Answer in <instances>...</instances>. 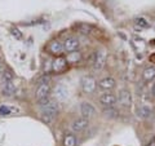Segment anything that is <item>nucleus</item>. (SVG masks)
Returning a JSON list of instances; mask_svg holds the SVG:
<instances>
[{"instance_id":"f257e3e1","label":"nucleus","mask_w":155,"mask_h":146,"mask_svg":"<svg viewBox=\"0 0 155 146\" xmlns=\"http://www.w3.org/2000/svg\"><path fill=\"white\" fill-rule=\"evenodd\" d=\"M58 113V106L54 101H48L47 104L41 105V119L44 123H52Z\"/></svg>"},{"instance_id":"f03ea898","label":"nucleus","mask_w":155,"mask_h":146,"mask_svg":"<svg viewBox=\"0 0 155 146\" xmlns=\"http://www.w3.org/2000/svg\"><path fill=\"white\" fill-rule=\"evenodd\" d=\"M49 95H51V84L49 83H41L36 88L35 97L36 100L40 102V105H44L49 101Z\"/></svg>"},{"instance_id":"7ed1b4c3","label":"nucleus","mask_w":155,"mask_h":146,"mask_svg":"<svg viewBox=\"0 0 155 146\" xmlns=\"http://www.w3.org/2000/svg\"><path fill=\"white\" fill-rule=\"evenodd\" d=\"M96 87H97V81L93 76L85 75L81 78V89H83L85 93H93L96 91Z\"/></svg>"},{"instance_id":"20e7f679","label":"nucleus","mask_w":155,"mask_h":146,"mask_svg":"<svg viewBox=\"0 0 155 146\" xmlns=\"http://www.w3.org/2000/svg\"><path fill=\"white\" fill-rule=\"evenodd\" d=\"M67 67H69V64H67L66 58L65 57H57L54 61L52 62V71L57 72V74H62V72H65L67 70Z\"/></svg>"},{"instance_id":"39448f33","label":"nucleus","mask_w":155,"mask_h":146,"mask_svg":"<svg viewBox=\"0 0 155 146\" xmlns=\"http://www.w3.org/2000/svg\"><path fill=\"white\" fill-rule=\"evenodd\" d=\"M105 64H106V52L104 49L97 51L94 53V60H93V67H94V70H97V71L102 70Z\"/></svg>"},{"instance_id":"423d86ee","label":"nucleus","mask_w":155,"mask_h":146,"mask_svg":"<svg viewBox=\"0 0 155 146\" xmlns=\"http://www.w3.org/2000/svg\"><path fill=\"white\" fill-rule=\"evenodd\" d=\"M119 101V104L123 106V108H129L132 105V96H130V92L128 89H122L119 92V98H116Z\"/></svg>"},{"instance_id":"0eeeda50","label":"nucleus","mask_w":155,"mask_h":146,"mask_svg":"<svg viewBox=\"0 0 155 146\" xmlns=\"http://www.w3.org/2000/svg\"><path fill=\"white\" fill-rule=\"evenodd\" d=\"M79 45H80V43L76 38H67L64 43V51L67 53L75 52V51L79 49Z\"/></svg>"},{"instance_id":"6e6552de","label":"nucleus","mask_w":155,"mask_h":146,"mask_svg":"<svg viewBox=\"0 0 155 146\" xmlns=\"http://www.w3.org/2000/svg\"><path fill=\"white\" fill-rule=\"evenodd\" d=\"M48 51H49L51 55L60 57L62 53H64V44L58 40H53L49 43V45H48Z\"/></svg>"},{"instance_id":"1a4fd4ad","label":"nucleus","mask_w":155,"mask_h":146,"mask_svg":"<svg viewBox=\"0 0 155 146\" xmlns=\"http://www.w3.org/2000/svg\"><path fill=\"white\" fill-rule=\"evenodd\" d=\"M88 125H89V119H87V118H79V119H76L74 123H72L71 125V128L74 132H83V131L85 128H88Z\"/></svg>"},{"instance_id":"9d476101","label":"nucleus","mask_w":155,"mask_h":146,"mask_svg":"<svg viewBox=\"0 0 155 146\" xmlns=\"http://www.w3.org/2000/svg\"><path fill=\"white\" fill-rule=\"evenodd\" d=\"M80 111H81V115H83V118L89 119L91 116L94 114V108L89 104V102H83L81 106H80Z\"/></svg>"},{"instance_id":"9b49d317","label":"nucleus","mask_w":155,"mask_h":146,"mask_svg":"<svg viewBox=\"0 0 155 146\" xmlns=\"http://www.w3.org/2000/svg\"><path fill=\"white\" fill-rule=\"evenodd\" d=\"M100 102L105 106V108L106 106H114L115 102H116V97L113 93H105L100 97Z\"/></svg>"},{"instance_id":"f8f14e48","label":"nucleus","mask_w":155,"mask_h":146,"mask_svg":"<svg viewBox=\"0 0 155 146\" xmlns=\"http://www.w3.org/2000/svg\"><path fill=\"white\" fill-rule=\"evenodd\" d=\"M115 84L116 83L113 78H104V79L100 80V83H98L100 88L104 91H111L113 88H115Z\"/></svg>"},{"instance_id":"ddd939ff","label":"nucleus","mask_w":155,"mask_h":146,"mask_svg":"<svg viewBox=\"0 0 155 146\" xmlns=\"http://www.w3.org/2000/svg\"><path fill=\"white\" fill-rule=\"evenodd\" d=\"M14 92H16V85H14L13 80L12 81H5V84L3 87V95L7 96V97H11L14 95Z\"/></svg>"},{"instance_id":"4468645a","label":"nucleus","mask_w":155,"mask_h":146,"mask_svg":"<svg viewBox=\"0 0 155 146\" xmlns=\"http://www.w3.org/2000/svg\"><path fill=\"white\" fill-rule=\"evenodd\" d=\"M142 78H143L145 81L153 80L154 78H155V66H149V67H146V69L143 70V72H142Z\"/></svg>"},{"instance_id":"2eb2a0df","label":"nucleus","mask_w":155,"mask_h":146,"mask_svg":"<svg viewBox=\"0 0 155 146\" xmlns=\"http://www.w3.org/2000/svg\"><path fill=\"white\" fill-rule=\"evenodd\" d=\"M81 60V55H80V52H70L69 55H67V58H66V61H67V64H78Z\"/></svg>"},{"instance_id":"dca6fc26","label":"nucleus","mask_w":155,"mask_h":146,"mask_svg":"<svg viewBox=\"0 0 155 146\" xmlns=\"http://www.w3.org/2000/svg\"><path fill=\"white\" fill-rule=\"evenodd\" d=\"M104 114L105 116H107V118H111V119H115V118H118V110L114 109L113 106H106V108L104 109Z\"/></svg>"},{"instance_id":"f3484780","label":"nucleus","mask_w":155,"mask_h":146,"mask_svg":"<svg viewBox=\"0 0 155 146\" xmlns=\"http://www.w3.org/2000/svg\"><path fill=\"white\" fill-rule=\"evenodd\" d=\"M151 109L149 108V106H145V105H142V106H140V108L137 109V114H138V116H142V118H147V116H150L151 115Z\"/></svg>"},{"instance_id":"a211bd4d","label":"nucleus","mask_w":155,"mask_h":146,"mask_svg":"<svg viewBox=\"0 0 155 146\" xmlns=\"http://www.w3.org/2000/svg\"><path fill=\"white\" fill-rule=\"evenodd\" d=\"M64 146H76V138L74 134H66L64 138Z\"/></svg>"},{"instance_id":"6ab92c4d","label":"nucleus","mask_w":155,"mask_h":146,"mask_svg":"<svg viewBox=\"0 0 155 146\" xmlns=\"http://www.w3.org/2000/svg\"><path fill=\"white\" fill-rule=\"evenodd\" d=\"M136 25L140 26L141 28H147V27H149V22H147L145 18L140 17V18H136Z\"/></svg>"},{"instance_id":"aec40b11","label":"nucleus","mask_w":155,"mask_h":146,"mask_svg":"<svg viewBox=\"0 0 155 146\" xmlns=\"http://www.w3.org/2000/svg\"><path fill=\"white\" fill-rule=\"evenodd\" d=\"M79 28H80V31L83 32V34H89L91 30L93 27H92L91 25H85V23H81V25H79Z\"/></svg>"},{"instance_id":"412c9836","label":"nucleus","mask_w":155,"mask_h":146,"mask_svg":"<svg viewBox=\"0 0 155 146\" xmlns=\"http://www.w3.org/2000/svg\"><path fill=\"white\" fill-rule=\"evenodd\" d=\"M3 78H4V80H5V81H12L13 80V72H12V70H5V71H4Z\"/></svg>"},{"instance_id":"4be33fe9","label":"nucleus","mask_w":155,"mask_h":146,"mask_svg":"<svg viewBox=\"0 0 155 146\" xmlns=\"http://www.w3.org/2000/svg\"><path fill=\"white\" fill-rule=\"evenodd\" d=\"M9 113H11V109L7 108V106H2L0 108V115H8Z\"/></svg>"},{"instance_id":"5701e85b","label":"nucleus","mask_w":155,"mask_h":146,"mask_svg":"<svg viewBox=\"0 0 155 146\" xmlns=\"http://www.w3.org/2000/svg\"><path fill=\"white\" fill-rule=\"evenodd\" d=\"M12 34L14 36H17V39H21V34H19V31L17 30V28H13L12 30Z\"/></svg>"},{"instance_id":"b1692460","label":"nucleus","mask_w":155,"mask_h":146,"mask_svg":"<svg viewBox=\"0 0 155 146\" xmlns=\"http://www.w3.org/2000/svg\"><path fill=\"white\" fill-rule=\"evenodd\" d=\"M147 146H155V140H153V141H151V142H150V144H149Z\"/></svg>"}]
</instances>
